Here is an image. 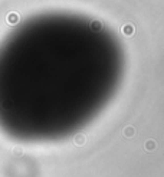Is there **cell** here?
Instances as JSON below:
<instances>
[{
	"label": "cell",
	"instance_id": "cell-1",
	"mask_svg": "<svg viewBox=\"0 0 164 177\" xmlns=\"http://www.w3.org/2000/svg\"><path fill=\"white\" fill-rule=\"evenodd\" d=\"M123 32H124L127 36H131V35L134 33V28H132L131 25H125V26L123 28Z\"/></svg>",
	"mask_w": 164,
	"mask_h": 177
},
{
	"label": "cell",
	"instance_id": "cell-3",
	"mask_svg": "<svg viewBox=\"0 0 164 177\" xmlns=\"http://www.w3.org/2000/svg\"><path fill=\"white\" fill-rule=\"evenodd\" d=\"M91 26H92V29H95V30H97V29H98V30L101 29V23H99V22H92Z\"/></svg>",
	"mask_w": 164,
	"mask_h": 177
},
{
	"label": "cell",
	"instance_id": "cell-4",
	"mask_svg": "<svg viewBox=\"0 0 164 177\" xmlns=\"http://www.w3.org/2000/svg\"><path fill=\"white\" fill-rule=\"evenodd\" d=\"M147 148H148V150H153V148H154V143H153V141H148V143H147Z\"/></svg>",
	"mask_w": 164,
	"mask_h": 177
},
{
	"label": "cell",
	"instance_id": "cell-2",
	"mask_svg": "<svg viewBox=\"0 0 164 177\" xmlns=\"http://www.w3.org/2000/svg\"><path fill=\"white\" fill-rule=\"evenodd\" d=\"M134 132H135V130H134L132 127H127V128L124 130V134H125L127 137H131V136H134Z\"/></svg>",
	"mask_w": 164,
	"mask_h": 177
}]
</instances>
